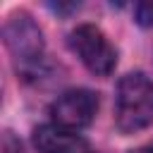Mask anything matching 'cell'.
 I'll return each instance as SVG.
<instances>
[{
  "instance_id": "cell-6",
  "label": "cell",
  "mask_w": 153,
  "mask_h": 153,
  "mask_svg": "<svg viewBox=\"0 0 153 153\" xmlns=\"http://www.w3.org/2000/svg\"><path fill=\"white\" fill-rule=\"evenodd\" d=\"M134 17L141 26H153V2H139L134 7Z\"/></svg>"
},
{
  "instance_id": "cell-3",
  "label": "cell",
  "mask_w": 153,
  "mask_h": 153,
  "mask_svg": "<svg viewBox=\"0 0 153 153\" xmlns=\"http://www.w3.org/2000/svg\"><path fill=\"white\" fill-rule=\"evenodd\" d=\"M98 110V96L88 88H72L60 93L53 105H50V117L53 124L79 131L84 127H88L96 117Z\"/></svg>"
},
{
  "instance_id": "cell-2",
  "label": "cell",
  "mask_w": 153,
  "mask_h": 153,
  "mask_svg": "<svg viewBox=\"0 0 153 153\" xmlns=\"http://www.w3.org/2000/svg\"><path fill=\"white\" fill-rule=\"evenodd\" d=\"M69 45L84 62V67L96 76H108L117 65V53L112 43L93 24H79L69 36Z\"/></svg>"
},
{
  "instance_id": "cell-1",
  "label": "cell",
  "mask_w": 153,
  "mask_h": 153,
  "mask_svg": "<svg viewBox=\"0 0 153 153\" xmlns=\"http://www.w3.org/2000/svg\"><path fill=\"white\" fill-rule=\"evenodd\" d=\"M115 124L122 134H136L153 124V81L143 72L120 79L115 93Z\"/></svg>"
},
{
  "instance_id": "cell-7",
  "label": "cell",
  "mask_w": 153,
  "mask_h": 153,
  "mask_svg": "<svg viewBox=\"0 0 153 153\" xmlns=\"http://www.w3.org/2000/svg\"><path fill=\"white\" fill-rule=\"evenodd\" d=\"M129 153H153V146H141V148H134Z\"/></svg>"
},
{
  "instance_id": "cell-5",
  "label": "cell",
  "mask_w": 153,
  "mask_h": 153,
  "mask_svg": "<svg viewBox=\"0 0 153 153\" xmlns=\"http://www.w3.org/2000/svg\"><path fill=\"white\" fill-rule=\"evenodd\" d=\"M33 146L38 153H88V141L65 127L41 124L33 131Z\"/></svg>"
},
{
  "instance_id": "cell-4",
  "label": "cell",
  "mask_w": 153,
  "mask_h": 153,
  "mask_svg": "<svg viewBox=\"0 0 153 153\" xmlns=\"http://www.w3.org/2000/svg\"><path fill=\"white\" fill-rule=\"evenodd\" d=\"M2 38L12 50V55L24 62H36L43 55V33L26 12H14L5 22Z\"/></svg>"
}]
</instances>
